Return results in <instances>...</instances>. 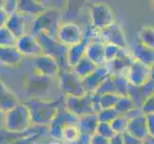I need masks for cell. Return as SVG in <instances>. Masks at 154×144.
<instances>
[{
  "label": "cell",
  "mask_w": 154,
  "mask_h": 144,
  "mask_svg": "<svg viewBox=\"0 0 154 144\" xmlns=\"http://www.w3.org/2000/svg\"><path fill=\"white\" fill-rule=\"evenodd\" d=\"M27 17L18 12L13 13L8 15L5 26L18 39L27 34Z\"/></svg>",
  "instance_id": "ac0fdd59"
},
{
  "label": "cell",
  "mask_w": 154,
  "mask_h": 144,
  "mask_svg": "<svg viewBox=\"0 0 154 144\" xmlns=\"http://www.w3.org/2000/svg\"><path fill=\"white\" fill-rule=\"evenodd\" d=\"M17 38L6 26H0V46H15Z\"/></svg>",
  "instance_id": "d6a6232c"
},
{
  "label": "cell",
  "mask_w": 154,
  "mask_h": 144,
  "mask_svg": "<svg viewBox=\"0 0 154 144\" xmlns=\"http://www.w3.org/2000/svg\"><path fill=\"white\" fill-rule=\"evenodd\" d=\"M41 136L42 135H35V136H29L27 138H24V139L17 142L15 144H33L34 142L38 141Z\"/></svg>",
  "instance_id": "7dc6e473"
},
{
  "label": "cell",
  "mask_w": 154,
  "mask_h": 144,
  "mask_svg": "<svg viewBox=\"0 0 154 144\" xmlns=\"http://www.w3.org/2000/svg\"><path fill=\"white\" fill-rule=\"evenodd\" d=\"M47 144H64L62 141H60V140H55V139H53L51 140L50 142H48Z\"/></svg>",
  "instance_id": "f5cc1de1"
},
{
  "label": "cell",
  "mask_w": 154,
  "mask_h": 144,
  "mask_svg": "<svg viewBox=\"0 0 154 144\" xmlns=\"http://www.w3.org/2000/svg\"><path fill=\"white\" fill-rule=\"evenodd\" d=\"M138 40L154 49V27L144 26L138 34Z\"/></svg>",
  "instance_id": "1f68e13d"
},
{
  "label": "cell",
  "mask_w": 154,
  "mask_h": 144,
  "mask_svg": "<svg viewBox=\"0 0 154 144\" xmlns=\"http://www.w3.org/2000/svg\"><path fill=\"white\" fill-rule=\"evenodd\" d=\"M64 103V95L57 100L30 99L25 104L28 106L33 124L39 127L48 128L57 114L60 107Z\"/></svg>",
  "instance_id": "6da1fadb"
},
{
  "label": "cell",
  "mask_w": 154,
  "mask_h": 144,
  "mask_svg": "<svg viewBox=\"0 0 154 144\" xmlns=\"http://www.w3.org/2000/svg\"><path fill=\"white\" fill-rule=\"evenodd\" d=\"M85 56L97 66L106 63L105 61V43L102 40L90 42L87 45Z\"/></svg>",
  "instance_id": "d4e9b609"
},
{
  "label": "cell",
  "mask_w": 154,
  "mask_h": 144,
  "mask_svg": "<svg viewBox=\"0 0 154 144\" xmlns=\"http://www.w3.org/2000/svg\"><path fill=\"white\" fill-rule=\"evenodd\" d=\"M8 14L4 10H0V26H3L6 23V20L8 18Z\"/></svg>",
  "instance_id": "681fc988"
},
{
  "label": "cell",
  "mask_w": 154,
  "mask_h": 144,
  "mask_svg": "<svg viewBox=\"0 0 154 144\" xmlns=\"http://www.w3.org/2000/svg\"><path fill=\"white\" fill-rule=\"evenodd\" d=\"M90 23L99 30H103L115 22L112 9L106 3L96 2L89 6Z\"/></svg>",
  "instance_id": "8992f818"
},
{
  "label": "cell",
  "mask_w": 154,
  "mask_h": 144,
  "mask_svg": "<svg viewBox=\"0 0 154 144\" xmlns=\"http://www.w3.org/2000/svg\"><path fill=\"white\" fill-rule=\"evenodd\" d=\"M133 61L134 59L132 58L130 51L121 48L117 57L113 61L106 62V66H108L111 75H126V72Z\"/></svg>",
  "instance_id": "2e32d148"
},
{
  "label": "cell",
  "mask_w": 154,
  "mask_h": 144,
  "mask_svg": "<svg viewBox=\"0 0 154 144\" xmlns=\"http://www.w3.org/2000/svg\"><path fill=\"white\" fill-rule=\"evenodd\" d=\"M110 124L112 126V129L114 130L116 135L123 136L126 133L127 125H128V119L124 115H119L116 119H114L111 122Z\"/></svg>",
  "instance_id": "d590c367"
},
{
  "label": "cell",
  "mask_w": 154,
  "mask_h": 144,
  "mask_svg": "<svg viewBox=\"0 0 154 144\" xmlns=\"http://www.w3.org/2000/svg\"><path fill=\"white\" fill-rule=\"evenodd\" d=\"M33 144H44V143H42V142H39V141L38 140V141H35V142H34Z\"/></svg>",
  "instance_id": "6f0895ef"
},
{
  "label": "cell",
  "mask_w": 154,
  "mask_h": 144,
  "mask_svg": "<svg viewBox=\"0 0 154 144\" xmlns=\"http://www.w3.org/2000/svg\"><path fill=\"white\" fill-rule=\"evenodd\" d=\"M5 0H0V10H4Z\"/></svg>",
  "instance_id": "9f6ffc18"
},
{
  "label": "cell",
  "mask_w": 154,
  "mask_h": 144,
  "mask_svg": "<svg viewBox=\"0 0 154 144\" xmlns=\"http://www.w3.org/2000/svg\"><path fill=\"white\" fill-rule=\"evenodd\" d=\"M119 98L120 95H118L117 93H107V94L100 95V102L102 110L115 108Z\"/></svg>",
  "instance_id": "8d00e7d4"
},
{
  "label": "cell",
  "mask_w": 154,
  "mask_h": 144,
  "mask_svg": "<svg viewBox=\"0 0 154 144\" xmlns=\"http://www.w3.org/2000/svg\"><path fill=\"white\" fill-rule=\"evenodd\" d=\"M79 135H81V133H79L77 125H67L63 128L62 131V142H72L76 140Z\"/></svg>",
  "instance_id": "e575fe53"
},
{
  "label": "cell",
  "mask_w": 154,
  "mask_h": 144,
  "mask_svg": "<svg viewBox=\"0 0 154 144\" xmlns=\"http://www.w3.org/2000/svg\"><path fill=\"white\" fill-rule=\"evenodd\" d=\"M109 76H111V73L106 63L98 66V67L90 75L82 79V85L85 92L95 93L102 83L105 81Z\"/></svg>",
  "instance_id": "5bb4252c"
},
{
  "label": "cell",
  "mask_w": 154,
  "mask_h": 144,
  "mask_svg": "<svg viewBox=\"0 0 154 144\" xmlns=\"http://www.w3.org/2000/svg\"><path fill=\"white\" fill-rule=\"evenodd\" d=\"M15 46H17L18 51L23 55V57L35 58L43 54L38 38L31 33H27L18 38Z\"/></svg>",
  "instance_id": "9a60e30c"
},
{
  "label": "cell",
  "mask_w": 154,
  "mask_h": 144,
  "mask_svg": "<svg viewBox=\"0 0 154 144\" xmlns=\"http://www.w3.org/2000/svg\"><path fill=\"white\" fill-rule=\"evenodd\" d=\"M143 114L148 115V114H154V93H152L150 96H148L145 103L143 104L141 108Z\"/></svg>",
  "instance_id": "b9f144b4"
},
{
  "label": "cell",
  "mask_w": 154,
  "mask_h": 144,
  "mask_svg": "<svg viewBox=\"0 0 154 144\" xmlns=\"http://www.w3.org/2000/svg\"><path fill=\"white\" fill-rule=\"evenodd\" d=\"M83 40L88 43L93 41L102 40L100 39V30L96 28L92 23H87L83 28Z\"/></svg>",
  "instance_id": "836d02e7"
},
{
  "label": "cell",
  "mask_w": 154,
  "mask_h": 144,
  "mask_svg": "<svg viewBox=\"0 0 154 144\" xmlns=\"http://www.w3.org/2000/svg\"><path fill=\"white\" fill-rule=\"evenodd\" d=\"M33 66L35 72L40 74L42 76L57 79L58 74L60 71V66L58 62L50 56L41 54L38 57L34 58Z\"/></svg>",
  "instance_id": "8fae6325"
},
{
  "label": "cell",
  "mask_w": 154,
  "mask_h": 144,
  "mask_svg": "<svg viewBox=\"0 0 154 144\" xmlns=\"http://www.w3.org/2000/svg\"><path fill=\"white\" fill-rule=\"evenodd\" d=\"M35 37L38 38V42L41 46L42 53L55 59L60 66V70L70 68L67 62L68 47L62 44L57 39V37L51 36L47 33H40Z\"/></svg>",
  "instance_id": "3957f363"
},
{
  "label": "cell",
  "mask_w": 154,
  "mask_h": 144,
  "mask_svg": "<svg viewBox=\"0 0 154 144\" xmlns=\"http://www.w3.org/2000/svg\"><path fill=\"white\" fill-rule=\"evenodd\" d=\"M109 143H110V139L97 134V133H95L91 136V141H90V144H109Z\"/></svg>",
  "instance_id": "7bdbcfd3"
},
{
  "label": "cell",
  "mask_w": 154,
  "mask_h": 144,
  "mask_svg": "<svg viewBox=\"0 0 154 144\" xmlns=\"http://www.w3.org/2000/svg\"><path fill=\"white\" fill-rule=\"evenodd\" d=\"M61 23L62 12L57 8H46L44 12L34 18L31 27V34L36 36L40 33H47L57 37Z\"/></svg>",
  "instance_id": "7a4b0ae2"
},
{
  "label": "cell",
  "mask_w": 154,
  "mask_h": 144,
  "mask_svg": "<svg viewBox=\"0 0 154 144\" xmlns=\"http://www.w3.org/2000/svg\"><path fill=\"white\" fill-rule=\"evenodd\" d=\"M152 93H154V85L149 79L148 81L140 87L132 86L130 85L128 95L132 98L135 106L137 108H142L143 104L145 103V101L148 96H150Z\"/></svg>",
  "instance_id": "d6986e66"
},
{
  "label": "cell",
  "mask_w": 154,
  "mask_h": 144,
  "mask_svg": "<svg viewBox=\"0 0 154 144\" xmlns=\"http://www.w3.org/2000/svg\"><path fill=\"white\" fill-rule=\"evenodd\" d=\"M149 138H150V140H151L152 144H154V137H150V136H149Z\"/></svg>",
  "instance_id": "91938a15"
},
{
  "label": "cell",
  "mask_w": 154,
  "mask_h": 144,
  "mask_svg": "<svg viewBox=\"0 0 154 144\" xmlns=\"http://www.w3.org/2000/svg\"><path fill=\"white\" fill-rule=\"evenodd\" d=\"M55 79L42 76L40 74L34 72L27 81V92L31 99H44L48 95L51 81Z\"/></svg>",
  "instance_id": "30bf717a"
},
{
  "label": "cell",
  "mask_w": 154,
  "mask_h": 144,
  "mask_svg": "<svg viewBox=\"0 0 154 144\" xmlns=\"http://www.w3.org/2000/svg\"><path fill=\"white\" fill-rule=\"evenodd\" d=\"M99 95H103V94H107V93H116V89L114 86V82L112 79V75L109 76L107 79L102 83V85L98 88L96 90V92Z\"/></svg>",
  "instance_id": "f35d334b"
},
{
  "label": "cell",
  "mask_w": 154,
  "mask_h": 144,
  "mask_svg": "<svg viewBox=\"0 0 154 144\" xmlns=\"http://www.w3.org/2000/svg\"><path fill=\"white\" fill-rule=\"evenodd\" d=\"M33 126L30 110L25 103H19L5 114V129L14 132H24Z\"/></svg>",
  "instance_id": "277c9868"
},
{
  "label": "cell",
  "mask_w": 154,
  "mask_h": 144,
  "mask_svg": "<svg viewBox=\"0 0 154 144\" xmlns=\"http://www.w3.org/2000/svg\"><path fill=\"white\" fill-rule=\"evenodd\" d=\"M57 80L58 88L63 95L82 96L86 94L82 85V79L79 77L71 67L60 70Z\"/></svg>",
  "instance_id": "5b68a950"
},
{
  "label": "cell",
  "mask_w": 154,
  "mask_h": 144,
  "mask_svg": "<svg viewBox=\"0 0 154 144\" xmlns=\"http://www.w3.org/2000/svg\"><path fill=\"white\" fill-rule=\"evenodd\" d=\"M96 133L106 138H108V139H112V138L116 136L111 124L105 123V122H99Z\"/></svg>",
  "instance_id": "ab89813d"
},
{
  "label": "cell",
  "mask_w": 154,
  "mask_h": 144,
  "mask_svg": "<svg viewBox=\"0 0 154 144\" xmlns=\"http://www.w3.org/2000/svg\"><path fill=\"white\" fill-rule=\"evenodd\" d=\"M79 117L70 113L64 106V103L60 107L57 114L48 126V134L52 139L62 141V131L67 125H77Z\"/></svg>",
  "instance_id": "52a82bcc"
},
{
  "label": "cell",
  "mask_w": 154,
  "mask_h": 144,
  "mask_svg": "<svg viewBox=\"0 0 154 144\" xmlns=\"http://www.w3.org/2000/svg\"><path fill=\"white\" fill-rule=\"evenodd\" d=\"M93 93H86L82 96L64 95L65 108L77 117L89 114H96L93 107Z\"/></svg>",
  "instance_id": "ba28073f"
},
{
  "label": "cell",
  "mask_w": 154,
  "mask_h": 144,
  "mask_svg": "<svg viewBox=\"0 0 154 144\" xmlns=\"http://www.w3.org/2000/svg\"><path fill=\"white\" fill-rule=\"evenodd\" d=\"M146 125H147L148 136L154 137V114L146 115Z\"/></svg>",
  "instance_id": "bcb514c9"
},
{
  "label": "cell",
  "mask_w": 154,
  "mask_h": 144,
  "mask_svg": "<svg viewBox=\"0 0 154 144\" xmlns=\"http://www.w3.org/2000/svg\"><path fill=\"white\" fill-rule=\"evenodd\" d=\"M123 139L124 144H144V140L139 139V138L127 134V133L123 135Z\"/></svg>",
  "instance_id": "ee69618b"
},
{
  "label": "cell",
  "mask_w": 154,
  "mask_h": 144,
  "mask_svg": "<svg viewBox=\"0 0 154 144\" xmlns=\"http://www.w3.org/2000/svg\"><path fill=\"white\" fill-rule=\"evenodd\" d=\"M135 108H137V107L135 106L133 100L129 95L120 96L118 102L115 106V110L118 111L120 115H125Z\"/></svg>",
  "instance_id": "f546056e"
},
{
  "label": "cell",
  "mask_w": 154,
  "mask_h": 144,
  "mask_svg": "<svg viewBox=\"0 0 154 144\" xmlns=\"http://www.w3.org/2000/svg\"><path fill=\"white\" fill-rule=\"evenodd\" d=\"M150 80H151V82L153 83V85H154V66H151V71H150V78H149Z\"/></svg>",
  "instance_id": "816d5d0a"
},
{
  "label": "cell",
  "mask_w": 154,
  "mask_h": 144,
  "mask_svg": "<svg viewBox=\"0 0 154 144\" xmlns=\"http://www.w3.org/2000/svg\"><path fill=\"white\" fill-rule=\"evenodd\" d=\"M100 122H105V123H111L114 119H116L120 114L115 108L111 109H103L97 114Z\"/></svg>",
  "instance_id": "74e56055"
},
{
  "label": "cell",
  "mask_w": 154,
  "mask_h": 144,
  "mask_svg": "<svg viewBox=\"0 0 154 144\" xmlns=\"http://www.w3.org/2000/svg\"><path fill=\"white\" fill-rule=\"evenodd\" d=\"M23 55L17 46H0V63L6 66H17L23 60Z\"/></svg>",
  "instance_id": "603a6c76"
},
{
  "label": "cell",
  "mask_w": 154,
  "mask_h": 144,
  "mask_svg": "<svg viewBox=\"0 0 154 144\" xmlns=\"http://www.w3.org/2000/svg\"><path fill=\"white\" fill-rule=\"evenodd\" d=\"M130 53L135 61L140 62L149 67L154 66V49L145 45L139 40H137L133 45Z\"/></svg>",
  "instance_id": "ffe728a7"
},
{
  "label": "cell",
  "mask_w": 154,
  "mask_h": 144,
  "mask_svg": "<svg viewBox=\"0 0 154 144\" xmlns=\"http://www.w3.org/2000/svg\"><path fill=\"white\" fill-rule=\"evenodd\" d=\"M151 6H152V9L154 10V0H151Z\"/></svg>",
  "instance_id": "680465c9"
},
{
  "label": "cell",
  "mask_w": 154,
  "mask_h": 144,
  "mask_svg": "<svg viewBox=\"0 0 154 144\" xmlns=\"http://www.w3.org/2000/svg\"><path fill=\"white\" fill-rule=\"evenodd\" d=\"M88 4V0H65L62 12V21H73L82 14Z\"/></svg>",
  "instance_id": "7402d4cb"
},
{
  "label": "cell",
  "mask_w": 154,
  "mask_h": 144,
  "mask_svg": "<svg viewBox=\"0 0 154 144\" xmlns=\"http://www.w3.org/2000/svg\"><path fill=\"white\" fill-rule=\"evenodd\" d=\"M87 45H88V42L83 40L82 42H79L78 44L68 47L67 62H68V66L71 68L75 66L82 58L85 57Z\"/></svg>",
  "instance_id": "83f0119b"
},
{
  "label": "cell",
  "mask_w": 154,
  "mask_h": 144,
  "mask_svg": "<svg viewBox=\"0 0 154 144\" xmlns=\"http://www.w3.org/2000/svg\"><path fill=\"white\" fill-rule=\"evenodd\" d=\"M100 39L104 43L113 44L123 49H128V43L122 26L115 22L100 30Z\"/></svg>",
  "instance_id": "7c38bea8"
},
{
  "label": "cell",
  "mask_w": 154,
  "mask_h": 144,
  "mask_svg": "<svg viewBox=\"0 0 154 144\" xmlns=\"http://www.w3.org/2000/svg\"><path fill=\"white\" fill-rule=\"evenodd\" d=\"M48 129L45 127L34 125L29 130L24 132H14L2 128L0 129V144H15L17 142L35 135H44Z\"/></svg>",
  "instance_id": "4fadbf2b"
},
{
  "label": "cell",
  "mask_w": 154,
  "mask_h": 144,
  "mask_svg": "<svg viewBox=\"0 0 154 144\" xmlns=\"http://www.w3.org/2000/svg\"><path fill=\"white\" fill-rule=\"evenodd\" d=\"M109 144H124L123 136L121 135H116L112 139H110Z\"/></svg>",
  "instance_id": "c3c4849f"
},
{
  "label": "cell",
  "mask_w": 154,
  "mask_h": 144,
  "mask_svg": "<svg viewBox=\"0 0 154 144\" xmlns=\"http://www.w3.org/2000/svg\"><path fill=\"white\" fill-rule=\"evenodd\" d=\"M57 39L67 47L78 44L83 40V28L74 21H62Z\"/></svg>",
  "instance_id": "9c48e42d"
},
{
  "label": "cell",
  "mask_w": 154,
  "mask_h": 144,
  "mask_svg": "<svg viewBox=\"0 0 154 144\" xmlns=\"http://www.w3.org/2000/svg\"><path fill=\"white\" fill-rule=\"evenodd\" d=\"M19 103L21 102L17 94L13 90H11L3 81L0 80V109L4 113H7Z\"/></svg>",
  "instance_id": "cb8c5ba5"
},
{
  "label": "cell",
  "mask_w": 154,
  "mask_h": 144,
  "mask_svg": "<svg viewBox=\"0 0 154 144\" xmlns=\"http://www.w3.org/2000/svg\"><path fill=\"white\" fill-rule=\"evenodd\" d=\"M112 79L114 82L116 93L120 96L128 95L131 84L129 83L127 77L125 75H112Z\"/></svg>",
  "instance_id": "4dcf8cb0"
},
{
  "label": "cell",
  "mask_w": 154,
  "mask_h": 144,
  "mask_svg": "<svg viewBox=\"0 0 154 144\" xmlns=\"http://www.w3.org/2000/svg\"><path fill=\"white\" fill-rule=\"evenodd\" d=\"M91 136H92L81 134L76 140H74L72 142L64 143V144H90V141H91Z\"/></svg>",
  "instance_id": "f6af8a7d"
},
{
  "label": "cell",
  "mask_w": 154,
  "mask_h": 144,
  "mask_svg": "<svg viewBox=\"0 0 154 144\" xmlns=\"http://www.w3.org/2000/svg\"><path fill=\"white\" fill-rule=\"evenodd\" d=\"M144 144H152V142H151V140H150L149 136H148V137H146V139L144 140Z\"/></svg>",
  "instance_id": "11a10c76"
},
{
  "label": "cell",
  "mask_w": 154,
  "mask_h": 144,
  "mask_svg": "<svg viewBox=\"0 0 154 144\" xmlns=\"http://www.w3.org/2000/svg\"><path fill=\"white\" fill-rule=\"evenodd\" d=\"M35 1H38V3H40V4L44 5V6H45V5L47 4V2H48L49 0H35Z\"/></svg>",
  "instance_id": "db71d44e"
},
{
  "label": "cell",
  "mask_w": 154,
  "mask_h": 144,
  "mask_svg": "<svg viewBox=\"0 0 154 144\" xmlns=\"http://www.w3.org/2000/svg\"><path fill=\"white\" fill-rule=\"evenodd\" d=\"M46 8V6L38 3L35 0H17V12L34 18L44 12Z\"/></svg>",
  "instance_id": "4316f807"
},
{
  "label": "cell",
  "mask_w": 154,
  "mask_h": 144,
  "mask_svg": "<svg viewBox=\"0 0 154 144\" xmlns=\"http://www.w3.org/2000/svg\"><path fill=\"white\" fill-rule=\"evenodd\" d=\"M120 50H121V48L118 46L105 43V61H106V62L113 61L117 57V55L119 54Z\"/></svg>",
  "instance_id": "60d3db41"
},
{
  "label": "cell",
  "mask_w": 154,
  "mask_h": 144,
  "mask_svg": "<svg viewBox=\"0 0 154 144\" xmlns=\"http://www.w3.org/2000/svg\"><path fill=\"white\" fill-rule=\"evenodd\" d=\"M126 133L142 140H145L146 137H148L146 115L141 114L136 117H133V118L128 119Z\"/></svg>",
  "instance_id": "44dd1931"
},
{
  "label": "cell",
  "mask_w": 154,
  "mask_h": 144,
  "mask_svg": "<svg viewBox=\"0 0 154 144\" xmlns=\"http://www.w3.org/2000/svg\"><path fill=\"white\" fill-rule=\"evenodd\" d=\"M151 67L140 62L133 61L129 69L126 72V77L132 86L140 87L145 85L150 78Z\"/></svg>",
  "instance_id": "e0dca14e"
},
{
  "label": "cell",
  "mask_w": 154,
  "mask_h": 144,
  "mask_svg": "<svg viewBox=\"0 0 154 144\" xmlns=\"http://www.w3.org/2000/svg\"><path fill=\"white\" fill-rule=\"evenodd\" d=\"M97 67H98V66L96 63H94L91 60H89V59L85 56L84 58H82L72 69L79 77L83 79V78L87 77L88 75H90V74H91Z\"/></svg>",
  "instance_id": "f1b7e54d"
},
{
  "label": "cell",
  "mask_w": 154,
  "mask_h": 144,
  "mask_svg": "<svg viewBox=\"0 0 154 144\" xmlns=\"http://www.w3.org/2000/svg\"><path fill=\"white\" fill-rule=\"evenodd\" d=\"M5 114L4 111L0 109V129H2L4 128V125H5Z\"/></svg>",
  "instance_id": "f907efd6"
},
{
  "label": "cell",
  "mask_w": 154,
  "mask_h": 144,
  "mask_svg": "<svg viewBox=\"0 0 154 144\" xmlns=\"http://www.w3.org/2000/svg\"><path fill=\"white\" fill-rule=\"evenodd\" d=\"M99 122L97 114H89L79 117L77 127L81 134L93 136L97 131Z\"/></svg>",
  "instance_id": "484cf974"
}]
</instances>
